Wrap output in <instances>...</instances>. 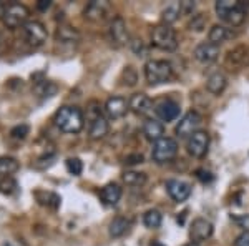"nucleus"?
<instances>
[{
  "label": "nucleus",
  "mask_w": 249,
  "mask_h": 246,
  "mask_svg": "<svg viewBox=\"0 0 249 246\" xmlns=\"http://www.w3.org/2000/svg\"><path fill=\"white\" fill-rule=\"evenodd\" d=\"M55 125L62 130L63 133H71V135H77L82 132L83 125H85V118L83 114L78 107H62L55 114Z\"/></svg>",
  "instance_id": "nucleus-1"
},
{
  "label": "nucleus",
  "mask_w": 249,
  "mask_h": 246,
  "mask_svg": "<svg viewBox=\"0 0 249 246\" xmlns=\"http://www.w3.org/2000/svg\"><path fill=\"white\" fill-rule=\"evenodd\" d=\"M173 76V67L166 60H148L144 63V78L150 85H161L170 82Z\"/></svg>",
  "instance_id": "nucleus-2"
},
{
  "label": "nucleus",
  "mask_w": 249,
  "mask_h": 246,
  "mask_svg": "<svg viewBox=\"0 0 249 246\" xmlns=\"http://www.w3.org/2000/svg\"><path fill=\"white\" fill-rule=\"evenodd\" d=\"M151 43H153V47L163 52H175L179 42L176 37V32L170 25L161 23V25L153 27V30H151Z\"/></svg>",
  "instance_id": "nucleus-3"
},
{
  "label": "nucleus",
  "mask_w": 249,
  "mask_h": 246,
  "mask_svg": "<svg viewBox=\"0 0 249 246\" xmlns=\"http://www.w3.org/2000/svg\"><path fill=\"white\" fill-rule=\"evenodd\" d=\"M178 155V142L170 136H163L161 140H158L153 145V151H151V158L155 163L163 165L171 161L175 156Z\"/></svg>",
  "instance_id": "nucleus-4"
},
{
  "label": "nucleus",
  "mask_w": 249,
  "mask_h": 246,
  "mask_svg": "<svg viewBox=\"0 0 249 246\" xmlns=\"http://www.w3.org/2000/svg\"><path fill=\"white\" fill-rule=\"evenodd\" d=\"M29 15L30 10L23 3H10V5H7L5 12H3L2 20L9 29H17L20 25H25Z\"/></svg>",
  "instance_id": "nucleus-5"
},
{
  "label": "nucleus",
  "mask_w": 249,
  "mask_h": 246,
  "mask_svg": "<svg viewBox=\"0 0 249 246\" xmlns=\"http://www.w3.org/2000/svg\"><path fill=\"white\" fill-rule=\"evenodd\" d=\"M203 123V116L198 112L191 110L179 120V123L176 125V135L179 138H190L195 135L196 132H199V127Z\"/></svg>",
  "instance_id": "nucleus-6"
},
{
  "label": "nucleus",
  "mask_w": 249,
  "mask_h": 246,
  "mask_svg": "<svg viewBox=\"0 0 249 246\" xmlns=\"http://www.w3.org/2000/svg\"><path fill=\"white\" fill-rule=\"evenodd\" d=\"M22 32L27 42L34 47H40L47 42V29L38 20H30V22H27L25 25L22 27Z\"/></svg>",
  "instance_id": "nucleus-7"
},
{
  "label": "nucleus",
  "mask_w": 249,
  "mask_h": 246,
  "mask_svg": "<svg viewBox=\"0 0 249 246\" xmlns=\"http://www.w3.org/2000/svg\"><path fill=\"white\" fill-rule=\"evenodd\" d=\"M208 148H210V135H208V132L199 130L188 138L186 150L193 158H203L208 153Z\"/></svg>",
  "instance_id": "nucleus-8"
},
{
  "label": "nucleus",
  "mask_w": 249,
  "mask_h": 246,
  "mask_svg": "<svg viewBox=\"0 0 249 246\" xmlns=\"http://www.w3.org/2000/svg\"><path fill=\"white\" fill-rule=\"evenodd\" d=\"M108 130H110V125H108V120L102 115V110L100 108H91L90 110V128H88V133H90L91 140H100L107 135Z\"/></svg>",
  "instance_id": "nucleus-9"
},
{
  "label": "nucleus",
  "mask_w": 249,
  "mask_h": 246,
  "mask_svg": "<svg viewBox=\"0 0 249 246\" xmlns=\"http://www.w3.org/2000/svg\"><path fill=\"white\" fill-rule=\"evenodd\" d=\"M128 110H130V103H128L126 98H123V96H111L105 103V114L108 118H111V120L123 118V116L128 114Z\"/></svg>",
  "instance_id": "nucleus-10"
},
{
  "label": "nucleus",
  "mask_w": 249,
  "mask_h": 246,
  "mask_svg": "<svg viewBox=\"0 0 249 246\" xmlns=\"http://www.w3.org/2000/svg\"><path fill=\"white\" fill-rule=\"evenodd\" d=\"M190 236H191L193 243H198V241H204V240H208V238H211L213 223L210 220H206V218H196L190 228Z\"/></svg>",
  "instance_id": "nucleus-11"
},
{
  "label": "nucleus",
  "mask_w": 249,
  "mask_h": 246,
  "mask_svg": "<svg viewBox=\"0 0 249 246\" xmlns=\"http://www.w3.org/2000/svg\"><path fill=\"white\" fill-rule=\"evenodd\" d=\"M166 191L176 203H183L190 198L191 195V187L186 181L181 180H168L166 181Z\"/></svg>",
  "instance_id": "nucleus-12"
},
{
  "label": "nucleus",
  "mask_w": 249,
  "mask_h": 246,
  "mask_svg": "<svg viewBox=\"0 0 249 246\" xmlns=\"http://www.w3.org/2000/svg\"><path fill=\"white\" fill-rule=\"evenodd\" d=\"M110 38L111 42L115 43V45H126L128 40H130V35H128V29H126V23H124V20L122 17H115L111 20L110 23Z\"/></svg>",
  "instance_id": "nucleus-13"
},
{
  "label": "nucleus",
  "mask_w": 249,
  "mask_h": 246,
  "mask_svg": "<svg viewBox=\"0 0 249 246\" xmlns=\"http://www.w3.org/2000/svg\"><path fill=\"white\" fill-rule=\"evenodd\" d=\"M193 55H195V58L198 60L199 63H204V65H208V63H213V62H216V60H218V57H219V47L218 45H213V43H210V42L199 43V45L195 48Z\"/></svg>",
  "instance_id": "nucleus-14"
},
{
  "label": "nucleus",
  "mask_w": 249,
  "mask_h": 246,
  "mask_svg": "<svg viewBox=\"0 0 249 246\" xmlns=\"http://www.w3.org/2000/svg\"><path fill=\"white\" fill-rule=\"evenodd\" d=\"M110 10V5L107 2H98V0H91L85 7V19L91 20V22H102L107 19V14Z\"/></svg>",
  "instance_id": "nucleus-15"
},
{
  "label": "nucleus",
  "mask_w": 249,
  "mask_h": 246,
  "mask_svg": "<svg viewBox=\"0 0 249 246\" xmlns=\"http://www.w3.org/2000/svg\"><path fill=\"white\" fill-rule=\"evenodd\" d=\"M130 103V110L135 112L136 115H148L151 110H153V102L148 95L144 94H135L131 95V98L128 100Z\"/></svg>",
  "instance_id": "nucleus-16"
},
{
  "label": "nucleus",
  "mask_w": 249,
  "mask_h": 246,
  "mask_svg": "<svg viewBox=\"0 0 249 246\" xmlns=\"http://www.w3.org/2000/svg\"><path fill=\"white\" fill-rule=\"evenodd\" d=\"M226 63L232 68H241L249 65V48L243 45L232 48L226 55Z\"/></svg>",
  "instance_id": "nucleus-17"
},
{
  "label": "nucleus",
  "mask_w": 249,
  "mask_h": 246,
  "mask_svg": "<svg viewBox=\"0 0 249 246\" xmlns=\"http://www.w3.org/2000/svg\"><path fill=\"white\" fill-rule=\"evenodd\" d=\"M155 110L156 115L160 116V120H163V122H173L179 115V105L175 103L173 100H163L161 103L156 105Z\"/></svg>",
  "instance_id": "nucleus-18"
},
{
  "label": "nucleus",
  "mask_w": 249,
  "mask_h": 246,
  "mask_svg": "<svg viewBox=\"0 0 249 246\" xmlns=\"http://www.w3.org/2000/svg\"><path fill=\"white\" fill-rule=\"evenodd\" d=\"M143 135L150 142H158L164 136V125L158 120H146L143 123Z\"/></svg>",
  "instance_id": "nucleus-19"
},
{
  "label": "nucleus",
  "mask_w": 249,
  "mask_h": 246,
  "mask_svg": "<svg viewBox=\"0 0 249 246\" xmlns=\"http://www.w3.org/2000/svg\"><path fill=\"white\" fill-rule=\"evenodd\" d=\"M248 9H249V3H244V2H239L238 0V5L232 9L230 14L226 15L223 20L231 27H239L243 25V22L246 20V14H248Z\"/></svg>",
  "instance_id": "nucleus-20"
},
{
  "label": "nucleus",
  "mask_w": 249,
  "mask_h": 246,
  "mask_svg": "<svg viewBox=\"0 0 249 246\" xmlns=\"http://www.w3.org/2000/svg\"><path fill=\"white\" fill-rule=\"evenodd\" d=\"M122 195H123L122 188L116 183H108L107 187H103L102 191H100V198H102V201L107 207H115L120 201V198H122Z\"/></svg>",
  "instance_id": "nucleus-21"
},
{
  "label": "nucleus",
  "mask_w": 249,
  "mask_h": 246,
  "mask_svg": "<svg viewBox=\"0 0 249 246\" xmlns=\"http://www.w3.org/2000/svg\"><path fill=\"white\" fill-rule=\"evenodd\" d=\"M226 85H228V80L221 72H214V74H211L206 80V88L213 95H221L226 90Z\"/></svg>",
  "instance_id": "nucleus-22"
},
{
  "label": "nucleus",
  "mask_w": 249,
  "mask_h": 246,
  "mask_svg": "<svg viewBox=\"0 0 249 246\" xmlns=\"http://www.w3.org/2000/svg\"><path fill=\"white\" fill-rule=\"evenodd\" d=\"M130 227H131V221L128 220V218L116 216V218H113V221L110 223L108 231H110L111 238H122L123 235H126V233H128Z\"/></svg>",
  "instance_id": "nucleus-23"
},
{
  "label": "nucleus",
  "mask_w": 249,
  "mask_h": 246,
  "mask_svg": "<svg viewBox=\"0 0 249 246\" xmlns=\"http://www.w3.org/2000/svg\"><path fill=\"white\" fill-rule=\"evenodd\" d=\"M179 15H181V5H179V2H171L163 9L161 20H163L164 25H170V23L178 20Z\"/></svg>",
  "instance_id": "nucleus-24"
},
{
  "label": "nucleus",
  "mask_w": 249,
  "mask_h": 246,
  "mask_svg": "<svg viewBox=\"0 0 249 246\" xmlns=\"http://www.w3.org/2000/svg\"><path fill=\"white\" fill-rule=\"evenodd\" d=\"M228 37H230V32H228V29L224 25H213L210 34H208V40H210V43H213V45H218V47Z\"/></svg>",
  "instance_id": "nucleus-25"
},
{
  "label": "nucleus",
  "mask_w": 249,
  "mask_h": 246,
  "mask_svg": "<svg viewBox=\"0 0 249 246\" xmlns=\"http://www.w3.org/2000/svg\"><path fill=\"white\" fill-rule=\"evenodd\" d=\"M57 40L58 43H68V45H75L78 42V34L71 27H58L57 30Z\"/></svg>",
  "instance_id": "nucleus-26"
},
{
  "label": "nucleus",
  "mask_w": 249,
  "mask_h": 246,
  "mask_svg": "<svg viewBox=\"0 0 249 246\" xmlns=\"http://www.w3.org/2000/svg\"><path fill=\"white\" fill-rule=\"evenodd\" d=\"M163 223V215L158 211V209H148L146 213L143 215V225L150 229H156L160 228Z\"/></svg>",
  "instance_id": "nucleus-27"
},
{
  "label": "nucleus",
  "mask_w": 249,
  "mask_h": 246,
  "mask_svg": "<svg viewBox=\"0 0 249 246\" xmlns=\"http://www.w3.org/2000/svg\"><path fill=\"white\" fill-rule=\"evenodd\" d=\"M20 168V163L12 156H0V175L10 176Z\"/></svg>",
  "instance_id": "nucleus-28"
},
{
  "label": "nucleus",
  "mask_w": 249,
  "mask_h": 246,
  "mask_svg": "<svg viewBox=\"0 0 249 246\" xmlns=\"http://www.w3.org/2000/svg\"><path fill=\"white\" fill-rule=\"evenodd\" d=\"M123 181L130 187H142L146 181V175L142 171H124L123 173Z\"/></svg>",
  "instance_id": "nucleus-29"
},
{
  "label": "nucleus",
  "mask_w": 249,
  "mask_h": 246,
  "mask_svg": "<svg viewBox=\"0 0 249 246\" xmlns=\"http://www.w3.org/2000/svg\"><path fill=\"white\" fill-rule=\"evenodd\" d=\"M236 5H238V0H218L214 5V10L219 19H224Z\"/></svg>",
  "instance_id": "nucleus-30"
},
{
  "label": "nucleus",
  "mask_w": 249,
  "mask_h": 246,
  "mask_svg": "<svg viewBox=\"0 0 249 246\" xmlns=\"http://www.w3.org/2000/svg\"><path fill=\"white\" fill-rule=\"evenodd\" d=\"M204 27H206V15L204 14L193 15L191 22L188 23V29H190L191 32H203Z\"/></svg>",
  "instance_id": "nucleus-31"
},
{
  "label": "nucleus",
  "mask_w": 249,
  "mask_h": 246,
  "mask_svg": "<svg viewBox=\"0 0 249 246\" xmlns=\"http://www.w3.org/2000/svg\"><path fill=\"white\" fill-rule=\"evenodd\" d=\"M65 167H67V171L73 176L82 175V171H83V163L80 158H68L65 161Z\"/></svg>",
  "instance_id": "nucleus-32"
},
{
  "label": "nucleus",
  "mask_w": 249,
  "mask_h": 246,
  "mask_svg": "<svg viewBox=\"0 0 249 246\" xmlns=\"http://www.w3.org/2000/svg\"><path fill=\"white\" fill-rule=\"evenodd\" d=\"M123 80H124V85L128 87H133L138 82V75H136V70L133 67H126L123 70Z\"/></svg>",
  "instance_id": "nucleus-33"
},
{
  "label": "nucleus",
  "mask_w": 249,
  "mask_h": 246,
  "mask_svg": "<svg viewBox=\"0 0 249 246\" xmlns=\"http://www.w3.org/2000/svg\"><path fill=\"white\" fill-rule=\"evenodd\" d=\"M0 191L7 193V195H12V193L17 191V183L12 178H9V176H5L3 180H0Z\"/></svg>",
  "instance_id": "nucleus-34"
},
{
  "label": "nucleus",
  "mask_w": 249,
  "mask_h": 246,
  "mask_svg": "<svg viewBox=\"0 0 249 246\" xmlns=\"http://www.w3.org/2000/svg\"><path fill=\"white\" fill-rule=\"evenodd\" d=\"M29 132H30L29 125L22 123V125H17L15 128H12L10 136H12V138H15V140H23L27 135H29Z\"/></svg>",
  "instance_id": "nucleus-35"
},
{
  "label": "nucleus",
  "mask_w": 249,
  "mask_h": 246,
  "mask_svg": "<svg viewBox=\"0 0 249 246\" xmlns=\"http://www.w3.org/2000/svg\"><path fill=\"white\" fill-rule=\"evenodd\" d=\"M231 218L239 228H243L244 231H249V215H236Z\"/></svg>",
  "instance_id": "nucleus-36"
},
{
  "label": "nucleus",
  "mask_w": 249,
  "mask_h": 246,
  "mask_svg": "<svg viewBox=\"0 0 249 246\" xmlns=\"http://www.w3.org/2000/svg\"><path fill=\"white\" fill-rule=\"evenodd\" d=\"M179 5H181V15H193L196 9V3L191 0H183V2H179Z\"/></svg>",
  "instance_id": "nucleus-37"
},
{
  "label": "nucleus",
  "mask_w": 249,
  "mask_h": 246,
  "mask_svg": "<svg viewBox=\"0 0 249 246\" xmlns=\"http://www.w3.org/2000/svg\"><path fill=\"white\" fill-rule=\"evenodd\" d=\"M144 161V156L142 153H135V155H128L124 158V163L126 165H138V163H143Z\"/></svg>",
  "instance_id": "nucleus-38"
},
{
  "label": "nucleus",
  "mask_w": 249,
  "mask_h": 246,
  "mask_svg": "<svg viewBox=\"0 0 249 246\" xmlns=\"http://www.w3.org/2000/svg\"><path fill=\"white\" fill-rule=\"evenodd\" d=\"M234 246H249V231H243L236 238Z\"/></svg>",
  "instance_id": "nucleus-39"
},
{
  "label": "nucleus",
  "mask_w": 249,
  "mask_h": 246,
  "mask_svg": "<svg viewBox=\"0 0 249 246\" xmlns=\"http://www.w3.org/2000/svg\"><path fill=\"white\" fill-rule=\"evenodd\" d=\"M131 48H133V52L135 54H138L140 57L144 54V45H143L142 40H138V38H135L133 42H131Z\"/></svg>",
  "instance_id": "nucleus-40"
},
{
  "label": "nucleus",
  "mask_w": 249,
  "mask_h": 246,
  "mask_svg": "<svg viewBox=\"0 0 249 246\" xmlns=\"http://www.w3.org/2000/svg\"><path fill=\"white\" fill-rule=\"evenodd\" d=\"M198 178L203 181V183H208V181L213 180V175L210 171H204V170H199L198 171Z\"/></svg>",
  "instance_id": "nucleus-41"
},
{
  "label": "nucleus",
  "mask_w": 249,
  "mask_h": 246,
  "mask_svg": "<svg viewBox=\"0 0 249 246\" xmlns=\"http://www.w3.org/2000/svg\"><path fill=\"white\" fill-rule=\"evenodd\" d=\"M37 7L40 10H47L48 7H50V2H48V0H47V2H45V0H40V2L37 3Z\"/></svg>",
  "instance_id": "nucleus-42"
},
{
  "label": "nucleus",
  "mask_w": 249,
  "mask_h": 246,
  "mask_svg": "<svg viewBox=\"0 0 249 246\" xmlns=\"http://www.w3.org/2000/svg\"><path fill=\"white\" fill-rule=\"evenodd\" d=\"M5 9H7V5H3V3L0 2V17L3 15V12H5Z\"/></svg>",
  "instance_id": "nucleus-43"
},
{
  "label": "nucleus",
  "mask_w": 249,
  "mask_h": 246,
  "mask_svg": "<svg viewBox=\"0 0 249 246\" xmlns=\"http://www.w3.org/2000/svg\"><path fill=\"white\" fill-rule=\"evenodd\" d=\"M184 246H199L198 243H193V241H191V243H188V245H184Z\"/></svg>",
  "instance_id": "nucleus-44"
},
{
  "label": "nucleus",
  "mask_w": 249,
  "mask_h": 246,
  "mask_svg": "<svg viewBox=\"0 0 249 246\" xmlns=\"http://www.w3.org/2000/svg\"><path fill=\"white\" fill-rule=\"evenodd\" d=\"M151 246H164V245H163V243H158V241H156V243H153Z\"/></svg>",
  "instance_id": "nucleus-45"
},
{
  "label": "nucleus",
  "mask_w": 249,
  "mask_h": 246,
  "mask_svg": "<svg viewBox=\"0 0 249 246\" xmlns=\"http://www.w3.org/2000/svg\"><path fill=\"white\" fill-rule=\"evenodd\" d=\"M7 246H12V245H7Z\"/></svg>",
  "instance_id": "nucleus-46"
}]
</instances>
